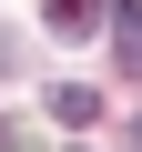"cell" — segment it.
I'll list each match as a JSON object with an SVG mask.
<instances>
[{"instance_id": "1", "label": "cell", "mask_w": 142, "mask_h": 152, "mask_svg": "<svg viewBox=\"0 0 142 152\" xmlns=\"http://www.w3.org/2000/svg\"><path fill=\"white\" fill-rule=\"evenodd\" d=\"M112 61L142 81V0H112Z\"/></svg>"}, {"instance_id": "2", "label": "cell", "mask_w": 142, "mask_h": 152, "mask_svg": "<svg viewBox=\"0 0 142 152\" xmlns=\"http://www.w3.org/2000/svg\"><path fill=\"white\" fill-rule=\"evenodd\" d=\"M51 112H61L71 132H81V122H102V91H81V81H61V91H51Z\"/></svg>"}, {"instance_id": "3", "label": "cell", "mask_w": 142, "mask_h": 152, "mask_svg": "<svg viewBox=\"0 0 142 152\" xmlns=\"http://www.w3.org/2000/svg\"><path fill=\"white\" fill-rule=\"evenodd\" d=\"M91 20H102V0H51V31H61V41H71V31H91Z\"/></svg>"}, {"instance_id": "4", "label": "cell", "mask_w": 142, "mask_h": 152, "mask_svg": "<svg viewBox=\"0 0 142 152\" xmlns=\"http://www.w3.org/2000/svg\"><path fill=\"white\" fill-rule=\"evenodd\" d=\"M132 152H142V122H132Z\"/></svg>"}]
</instances>
